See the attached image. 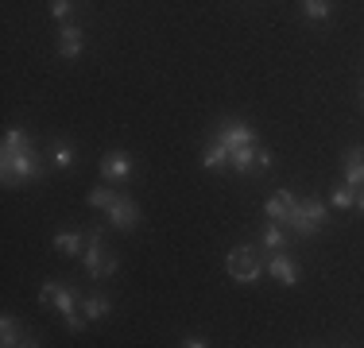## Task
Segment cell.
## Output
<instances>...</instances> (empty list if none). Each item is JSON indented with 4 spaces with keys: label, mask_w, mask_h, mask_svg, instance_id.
Here are the masks:
<instances>
[{
    "label": "cell",
    "mask_w": 364,
    "mask_h": 348,
    "mask_svg": "<svg viewBox=\"0 0 364 348\" xmlns=\"http://www.w3.org/2000/svg\"><path fill=\"white\" fill-rule=\"evenodd\" d=\"M329 221V209H326V202L322 197H306V202H294L291 205V213L283 217L279 224H287V229L294 232V236H314L318 229H322V224Z\"/></svg>",
    "instance_id": "1"
},
{
    "label": "cell",
    "mask_w": 364,
    "mask_h": 348,
    "mask_svg": "<svg viewBox=\"0 0 364 348\" xmlns=\"http://www.w3.org/2000/svg\"><path fill=\"white\" fill-rule=\"evenodd\" d=\"M0 178H4V186H28V182L43 178V159L31 147L16 155H0Z\"/></svg>",
    "instance_id": "2"
},
{
    "label": "cell",
    "mask_w": 364,
    "mask_h": 348,
    "mask_svg": "<svg viewBox=\"0 0 364 348\" xmlns=\"http://www.w3.org/2000/svg\"><path fill=\"white\" fill-rule=\"evenodd\" d=\"M39 298L43 302H55V310L66 317V329H70V333H82V329H85V313H77V310H82L77 290H70V286H58V283H43L39 286Z\"/></svg>",
    "instance_id": "3"
},
{
    "label": "cell",
    "mask_w": 364,
    "mask_h": 348,
    "mask_svg": "<svg viewBox=\"0 0 364 348\" xmlns=\"http://www.w3.org/2000/svg\"><path fill=\"white\" fill-rule=\"evenodd\" d=\"M225 267H229V278H237V283H245V286L259 283V275L267 271V263H259V259H256V251H252V248H245V244L229 251Z\"/></svg>",
    "instance_id": "4"
},
{
    "label": "cell",
    "mask_w": 364,
    "mask_h": 348,
    "mask_svg": "<svg viewBox=\"0 0 364 348\" xmlns=\"http://www.w3.org/2000/svg\"><path fill=\"white\" fill-rule=\"evenodd\" d=\"M85 275H90V278H109V275H117V259L105 256L101 229H90V236H85Z\"/></svg>",
    "instance_id": "5"
},
{
    "label": "cell",
    "mask_w": 364,
    "mask_h": 348,
    "mask_svg": "<svg viewBox=\"0 0 364 348\" xmlns=\"http://www.w3.org/2000/svg\"><path fill=\"white\" fill-rule=\"evenodd\" d=\"M109 224L112 229H136V221H140V209H136V202L128 194H117L112 197V205L105 209Z\"/></svg>",
    "instance_id": "6"
},
{
    "label": "cell",
    "mask_w": 364,
    "mask_h": 348,
    "mask_svg": "<svg viewBox=\"0 0 364 348\" xmlns=\"http://www.w3.org/2000/svg\"><path fill=\"white\" fill-rule=\"evenodd\" d=\"M213 139H221L225 147H229V155L237 151V147H248V143H259L256 132L248 124H237V120H225V124H218V136Z\"/></svg>",
    "instance_id": "7"
},
{
    "label": "cell",
    "mask_w": 364,
    "mask_h": 348,
    "mask_svg": "<svg viewBox=\"0 0 364 348\" xmlns=\"http://www.w3.org/2000/svg\"><path fill=\"white\" fill-rule=\"evenodd\" d=\"M267 275H272L279 286L299 283V267H294V259L287 256V251H272V259H267Z\"/></svg>",
    "instance_id": "8"
},
{
    "label": "cell",
    "mask_w": 364,
    "mask_h": 348,
    "mask_svg": "<svg viewBox=\"0 0 364 348\" xmlns=\"http://www.w3.org/2000/svg\"><path fill=\"white\" fill-rule=\"evenodd\" d=\"M128 174H132V159H128L124 151H109L105 159H101V178L105 182H124Z\"/></svg>",
    "instance_id": "9"
},
{
    "label": "cell",
    "mask_w": 364,
    "mask_h": 348,
    "mask_svg": "<svg viewBox=\"0 0 364 348\" xmlns=\"http://www.w3.org/2000/svg\"><path fill=\"white\" fill-rule=\"evenodd\" d=\"M345 186H353V190L364 186V147H349L345 151Z\"/></svg>",
    "instance_id": "10"
},
{
    "label": "cell",
    "mask_w": 364,
    "mask_h": 348,
    "mask_svg": "<svg viewBox=\"0 0 364 348\" xmlns=\"http://www.w3.org/2000/svg\"><path fill=\"white\" fill-rule=\"evenodd\" d=\"M58 39H63V47H58V55H63V58H77V55H82V28H77V23H63Z\"/></svg>",
    "instance_id": "11"
},
{
    "label": "cell",
    "mask_w": 364,
    "mask_h": 348,
    "mask_svg": "<svg viewBox=\"0 0 364 348\" xmlns=\"http://www.w3.org/2000/svg\"><path fill=\"white\" fill-rule=\"evenodd\" d=\"M291 205H294V194H291V190H279L275 197H267V202H264V213L272 217V221H283V217L291 213Z\"/></svg>",
    "instance_id": "12"
},
{
    "label": "cell",
    "mask_w": 364,
    "mask_h": 348,
    "mask_svg": "<svg viewBox=\"0 0 364 348\" xmlns=\"http://www.w3.org/2000/svg\"><path fill=\"white\" fill-rule=\"evenodd\" d=\"M256 151H259V143H248V147H237V151L229 155V167L237 170V174H248L256 167Z\"/></svg>",
    "instance_id": "13"
},
{
    "label": "cell",
    "mask_w": 364,
    "mask_h": 348,
    "mask_svg": "<svg viewBox=\"0 0 364 348\" xmlns=\"http://www.w3.org/2000/svg\"><path fill=\"white\" fill-rule=\"evenodd\" d=\"M202 167L205 170H218V167H229V147L221 143V139H213L210 147L202 151Z\"/></svg>",
    "instance_id": "14"
},
{
    "label": "cell",
    "mask_w": 364,
    "mask_h": 348,
    "mask_svg": "<svg viewBox=\"0 0 364 348\" xmlns=\"http://www.w3.org/2000/svg\"><path fill=\"white\" fill-rule=\"evenodd\" d=\"M109 310H112V302L105 298V294L82 298V313H85V321H101V317H109Z\"/></svg>",
    "instance_id": "15"
},
{
    "label": "cell",
    "mask_w": 364,
    "mask_h": 348,
    "mask_svg": "<svg viewBox=\"0 0 364 348\" xmlns=\"http://www.w3.org/2000/svg\"><path fill=\"white\" fill-rule=\"evenodd\" d=\"M259 244L272 248V251H283V248H287V232H283V224L279 221H267V229L259 232Z\"/></svg>",
    "instance_id": "16"
},
{
    "label": "cell",
    "mask_w": 364,
    "mask_h": 348,
    "mask_svg": "<svg viewBox=\"0 0 364 348\" xmlns=\"http://www.w3.org/2000/svg\"><path fill=\"white\" fill-rule=\"evenodd\" d=\"M28 147H31L28 132H23V128H12V132L4 136V143H0V155H16V151H28Z\"/></svg>",
    "instance_id": "17"
},
{
    "label": "cell",
    "mask_w": 364,
    "mask_h": 348,
    "mask_svg": "<svg viewBox=\"0 0 364 348\" xmlns=\"http://www.w3.org/2000/svg\"><path fill=\"white\" fill-rule=\"evenodd\" d=\"M82 244H85L82 232H58V236H55V251H63V256H77Z\"/></svg>",
    "instance_id": "18"
},
{
    "label": "cell",
    "mask_w": 364,
    "mask_h": 348,
    "mask_svg": "<svg viewBox=\"0 0 364 348\" xmlns=\"http://www.w3.org/2000/svg\"><path fill=\"white\" fill-rule=\"evenodd\" d=\"M0 337H4L0 344H8V348H12V344H31V341H23V337H20V329H16V321H12V317L0 321Z\"/></svg>",
    "instance_id": "19"
},
{
    "label": "cell",
    "mask_w": 364,
    "mask_h": 348,
    "mask_svg": "<svg viewBox=\"0 0 364 348\" xmlns=\"http://www.w3.org/2000/svg\"><path fill=\"white\" fill-rule=\"evenodd\" d=\"M302 12H306L310 20H329L333 8H329V0H302Z\"/></svg>",
    "instance_id": "20"
},
{
    "label": "cell",
    "mask_w": 364,
    "mask_h": 348,
    "mask_svg": "<svg viewBox=\"0 0 364 348\" xmlns=\"http://www.w3.org/2000/svg\"><path fill=\"white\" fill-rule=\"evenodd\" d=\"M50 159H55V167H74V147L70 143H55L50 147Z\"/></svg>",
    "instance_id": "21"
},
{
    "label": "cell",
    "mask_w": 364,
    "mask_h": 348,
    "mask_svg": "<svg viewBox=\"0 0 364 348\" xmlns=\"http://www.w3.org/2000/svg\"><path fill=\"white\" fill-rule=\"evenodd\" d=\"M112 197H117V194H112L109 186H97L90 197H85V205H90V209H109V205H112Z\"/></svg>",
    "instance_id": "22"
},
{
    "label": "cell",
    "mask_w": 364,
    "mask_h": 348,
    "mask_svg": "<svg viewBox=\"0 0 364 348\" xmlns=\"http://www.w3.org/2000/svg\"><path fill=\"white\" fill-rule=\"evenodd\" d=\"M353 205H357V190H353V186H341V190L333 194V209H353Z\"/></svg>",
    "instance_id": "23"
},
{
    "label": "cell",
    "mask_w": 364,
    "mask_h": 348,
    "mask_svg": "<svg viewBox=\"0 0 364 348\" xmlns=\"http://www.w3.org/2000/svg\"><path fill=\"white\" fill-rule=\"evenodd\" d=\"M70 12H74L70 0H50V16H55V20H70Z\"/></svg>",
    "instance_id": "24"
},
{
    "label": "cell",
    "mask_w": 364,
    "mask_h": 348,
    "mask_svg": "<svg viewBox=\"0 0 364 348\" xmlns=\"http://www.w3.org/2000/svg\"><path fill=\"white\" fill-rule=\"evenodd\" d=\"M272 163H275V155L267 151V147H259V151H256V167L259 170H272Z\"/></svg>",
    "instance_id": "25"
},
{
    "label": "cell",
    "mask_w": 364,
    "mask_h": 348,
    "mask_svg": "<svg viewBox=\"0 0 364 348\" xmlns=\"http://www.w3.org/2000/svg\"><path fill=\"white\" fill-rule=\"evenodd\" d=\"M357 209H360V213H364V186L357 190Z\"/></svg>",
    "instance_id": "26"
},
{
    "label": "cell",
    "mask_w": 364,
    "mask_h": 348,
    "mask_svg": "<svg viewBox=\"0 0 364 348\" xmlns=\"http://www.w3.org/2000/svg\"><path fill=\"white\" fill-rule=\"evenodd\" d=\"M360 101H364V93H360Z\"/></svg>",
    "instance_id": "27"
}]
</instances>
